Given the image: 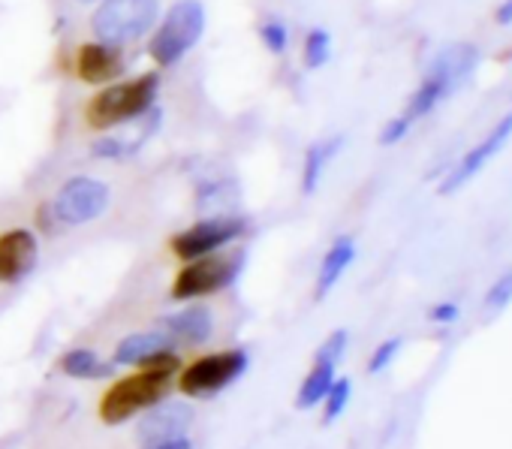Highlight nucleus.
Masks as SVG:
<instances>
[{
    "label": "nucleus",
    "instance_id": "6",
    "mask_svg": "<svg viewBox=\"0 0 512 449\" xmlns=\"http://www.w3.org/2000/svg\"><path fill=\"white\" fill-rule=\"evenodd\" d=\"M241 266H244V251L196 257L175 275L172 299L175 302H190V299L214 296V293L235 284V278L241 275Z\"/></svg>",
    "mask_w": 512,
    "mask_h": 449
},
{
    "label": "nucleus",
    "instance_id": "12",
    "mask_svg": "<svg viewBox=\"0 0 512 449\" xmlns=\"http://www.w3.org/2000/svg\"><path fill=\"white\" fill-rule=\"evenodd\" d=\"M40 242L31 230L19 227L0 233V284H19L37 269Z\"/></svg>",
    "mask_w": 512,
    "mask_h": 449
},
{
    "label": "nucleus",
    "instance_id": "17",
    "mask_svg": "<svg viewBox=\"0 0 512 449\" xmlns=\"http://www.w3.org/2000/svg\"><path fill=\"white\" fill-rule=\"evenodd\" d=\"M58 368L73 377V380H103V377H112L115 374V362H106L100 359L94 350L88 347H76V350H67L58 362Z\"/></svg>",
    "mask_w": 512,
    "mask_h": 449
},
{
    "label": "nucleus",
    "instance_id": "25",
    "mask_svg": "<svg viewBox=\"0 0 512 449\" xmlns=\"http://www.w3.org/2000/svg\"><path fill=\"white\" fill-rule=\"evenodd\" d=\"M347 341H350L347 329H335V332L320 344V350H317V356H314V359L338 365V362H341V356L347 353Z\"/></svg>",
    "mask_w": 512,
    "mask_h": 449
},
{
    "label": "nucleus",
    "instance_id": "15",
    "mask_svg": "<svg viewBox=\"0 0 512 449\" xmlns=\"http://www.w3.org/2000/svg\"><path fill=\"white\" fill-rule=\"evenodd\" d=\"M353 260H356V242H353L350 236H338V239L332 242V248L326 251L323 263H320L314 296H317V299H326V296L335 290V284L344 278V272L353 266Z\"/></svg>",
    "mask_w": 512,
    "mask_h": 449
},
{
    "label": "nucleus",
    "instance_id": "18",
    "mask_svg": "<svg viewBox=\"0 0 512 449\" xmlns=\"http://www.w3.org/2000/svg\"><path fill=\"white\" fill-rule=\"evenodd\" d=\"M341 148H344V136H332V139H323V142H317V145L308 148V154H305V169H302V190H305V193H314V190H317V184H320L326 166L335 160V154H338Z\"/></svg>",
    "mask_w": 512,
    "mask_h": 449
},
{
    "label": "nucleus",
    "instance_id": "19",
    "mask_svg": "<svg viewBox=\"0 0 512 449\" xmlns=\"http://www.w3.org/2000/svg\"><path fill=\"white\" fill-rule=\"evenodd\" d=\"M335 368H338V365H332V362L314 359V368L308 371V377L302 380L299 395H296V407H299V410H311V407L323 404L326 392H329L332 383H335Z\"/></svg>",
    "mask_w": 512,
    "mask_h": 449
},
{
    "label": "nucleus",
    "instance_id": "1",
    "mask_svg": "<svg viewBox=\"0 0 512 449\" xmlns=\"http://www.w3.org/2000/svg\"><path fill=\"white\" fill-rule=\"evenodd\" d=\"M157 94H160V73H142L136 79L109 85L88 100L85 124L100 133L121 124H133L154 109Z\"/></svg>",
    "mask_w": 512,
    "mask_h": 449
},
{
    "label": "nucleus",
    "instance_id": "11",
    "mask_svg": "<svg viewBox=\"0 0 512 449\" xmlns=\"http://www.w3.org/2000/svg\"><path fill=\"white\" fill-rule=\"evenodd\" d=\"M190 419H193V410L190 404L184 401H157L154 407L145 410L139 428H136V437L142 446H157V443H169V440H178L184 437V431L190 428Z\"/></svg>",
    "mask_w": 512,
    "mask_h": 449
},
{
    "label": "nucleus",
    "instance_id": "16",
    "mask_svg": "<svg viewBox=\"0 0 512 449\" xmlns=\"http://www.w3.org/2000/svg\"><path fill=\"white\" fill-rule=\"evenodd\" d=\"M169 347H175V344L163 329L160 332H133V335L118 341V347L112 353V362L115 365H139L148 356H154L160 350H169Z\"/></svg>",
    "mask_w": 512,
    "mask_h": 449
},
{
    "label": "nucleus",
    "instance_id": "30",
    "mask_svg": "<svg viewBox=\"0 0 512 449\" xmlns=\"http://www.w3.org/2000/svg\"><path fill=\"white\" fill-rule=\"evenodd\" d=\"M82 4H94V0H82Z\"/></svg>",
    "mask_w": 512,
    "mask_h": 449
},
{
    "label": "nucleus",
    "instance_id": "4",
    "mask_svg": "<svg viewBox=\"0 0 512 449\" xmlns=\"http://www.w3.org/2000/svg\"><path fill=\"white\" fill-rule=\"evenodd\" d=\"M202 34H205V7L199 0H175L148 43V55L157 67H175L196 49Z\"/></svg>",
    "mask_w": 512,
    "mask_h": 449
},
{
    "label": "nucleus",
    "instance_id": "26",
    "mask_svg": "<svg viewBox=\"0 0 512 449\" xmlns=\"http://www.w3.org/2000/svg\"><path fill=\"white\" fill-rule=\"evenodd\" d=\"M410 127H413V121H407L404 115L392 118V121L383 127V133H380V145H398V142L410 133Z\"/></svg>",
    "mask_w": 512,
    "mask_h": 449
},
{
    "label": "nucleus",
    "instance_id": "21",
    "mask_svg": "<svg viewBox=\"0 0 512 449\" xmlns=\"http://www.w3.org/2000/svg\"><path fill=\"white\" fill-rule=\"evenodd\" d=\"M332 58V37L326 31H311L305 37V67L308 70H320L323 64H329Z\"/></svg>",
    "mask_w": 512,
    "mask_h": 449
},
{
    "label": "nucleus",
    "instance_id": "5",
    "mask_svg": "<svg viewBox=\"0 0 512 449\" xmlns=\"http://www.w3.org/2000/svg\"><path fill=\"white\" fill-rule=\"evenodd\" d=\"M160 22V0H100L91 16V31L100 43L130 46Z\"/></svg>",
    "mask_w": 512,
    "mask_h": 449
},
{
    "label": "nucleus",
    "instance_id": "29",
    "mask_svg": "<svg viewBox=\"0 0 512 449\" xmlns=\"http://www.w3.org/2000/svg\"><path fill=\"white\" fill-rule=\"evenodd\" d=\"M145 449H190V440H187V437H178V440L157 443V446H145Z\"/></svg>",
    "mask_w": 512,
    "mask_h": 449
},
{
    "label": "nucleus",
    "instance_id": "3",
    "mask_svg": "<svg viewBox=\"0 0 512 449\" xmlns=\"http://www.w3.org/2000/svg\"><path fill=\"white\" fill-rule=\"evenodd\" d=\"M178 371H163V368H139L130 377L115 380L106 395L100 398V419L106 425H121L133 419L136 413H145L157 401H163L172 392V377Z\"/></svg>",
    "mask_w": 512,
    "mask_h": 449
},
{
    "label": "nucleus",
    "instance_id": "14",
    "mask_svg": "<svg viewBox=\"0 0 512 449\" xmlns=\"http://www.w3.org/2000/svg\"><path fill=\"white\" fill-rule=\"evenodd\" d=\"M160 329L172 338V344L196 347V344H205L214 335V314L205 305H190V308H184V311H178L172 317H163Z\"/></svg>",
    "mask_w": 512,
    "mask_h": 449
},
{
    "label": "nucleus",
    "instance_id": "28",
    "mask_svg": "<svg viewBox=\"0 0 512 449\" xmlns=\"http://www.w3.org/2000/svg\"><path fill=\"white\" fill-rule=\"evenodd\" d=\"M494 22H497L500 28H509V25H512V0H503V4L494 10Z\"/></svg>",
    "mask_w": 512,
    "mask_h": 449
},
{
    "label": "nucleus",
    "instance_id": "8",
    "mask_svg": "<svg viewBox=\"0 0 512 449\" xmlns=\"http://www.w3.org/2000/svg\"><path fill=\"white\" fill-rule=\"evenodd\" d=\"M247 371V353L244 350H220L208 353L196 362H190L181 377L178 389L190 398H211L220 389L232 386L241 374Z\"/></svg>",
    "mask_w": 512,
    "mask_h": 449
},
{
    "label": "nucleus",
    "instance_id": "2",
    "mask_svg": "<svg viewBox=\"0 0 512 449\" xmlns=\"http://www.w3.org/2000/svg\"><path fill=\"white\" fill-rule=\"evenodd\" d=\"M479 64V49L473 43H455L449 49H443L434 64L428 67L422 85L413 91L407 109H404V118L407 121H419L425 118L428 112H434Z\"/></svg>",
    "mask_w": 512,
    "mask_h": 449
},
{
    "label": "nucleus",
    "instance_id": "27",
    "mask_svg": "<svg viewBox=\"0 0 512 449\" xmlns=\"http://www.w3.org/2000/svg\"><path fill=\"white\" fill-rule=\"evenodd\" d=\"M458 317H461V308H458L455 302H437V305L428 308V320L437 323V326H449V323H455Z\"/></svg>",
    "mask_w": 512,
    "mask_h": 449
},
{
    "label": "nucleus",
    "instance_id": "9",
    "mask_svg": "<svg viewBox=\"0 0 512 449\" xmlns=\"http://www.w3.org/2000/svg\"><path fill=\"white\" fill-rule=\"evenodd\" d=\"M247 233V220L235 217V214H217V217H205L196 220L193 227H187L184 233H178L172 239V254L184 263L196 260V257H208L223 251L226 245L238 242Z\"/></svg>",
    "mask_w": 512,
    "mask_h": 449
},
{
    "label": "nucleus",
    "instance_id": "24",
    "mask_svg": "<svg viewBox=\"0 0 512 449\" xmlns=\"http://www.w3.org/2000/svg\"><path fill=\"white\" fill-rule=\"evenodd\" d=\"M401 347H404V341L401 338H386L383 344H377V350L371 353V359H368V374H380V371H386L392 362H395V356L401 353Z\"/></svg>",
    "mask_w": 512,
    "mask_h": 449
},
{
    "label": "nucleus",
    "instance_id": "13",
    "mask_svg": "<svg viewBox=\"0 0 512 449\" xmlns=\"http://www.w3.org/2000/svg\"><path fill=\"white\" fill-rule=\"evenodd\" d=\"M124 73V55L109 43H85L76 55V76L88 85H109Z\"/></svg>",
    "mask_w": 512,
    "mask_h": 449
},
{
    "label": "nucleus",
    "instance_id": "20",
    "mask_svg": "<svg viewBox=\"0 0 512 449\" xmlns=\"http://www.w3.org/2000/svg\"><path fill=\"white\" fill-rule=\"evenodd\" d=\"M350 398H353V383H350L347 377H335L332 389H329L326 398H323V422H326V425L335 422V419L347 410Z\"/></svg>",
    "mask_w": 512,
    "mask_h": 449
},
{
    "label": "nucleus",
    "instance_id": "22",
    "mask_svg": "<svg viewBox=\"0 0 512 449\" xmlns=\"http://www.w3.org/2000/svg\"><path fill=\"white\" fill-rule=\"evenodd\" d=\"M512 302V269H506L491 287H488V293H485V311L488 314H500L506 305Z\"/></svg>",
    "mask_w": 512,
    "mask_h": 449
},
{
    "label": "nucleus",
    "instance_id": "7",
    "mask_svg": "<svg viewBox=\"0 0 512 449\" xmlns=\"http://www.w3.org/2000/svg\"><path fill=\"white\" fill-rule=\"evenodd\" d=\"M109 202H112V190L106 181L91 175H73L61 184L49 208L55 223H61V227H85V223L106 214Z\"/></svg>",
    "mask_w": 512,
    "mask_h": 449
},
{
    "label": "nucleus",
    "instance_id": "23",
    "mask_svg": "<svg viewBox=\"0 0 512 449\" xmlns=\"http://www.w3.org/2000/svg\"><path fill=\"white\" fill-rule=\"evenodd\" d=\"M260 40L272 55H284L287 46H290V31H287V25L281 19H266L260 25Z\"/></svg>",
    "mask_w": 512,
    "mask_h": 449
},
{
    "label": "nucleus",
    "instance_id": "10",
    "mask_svg": "<svg viewBox=\"0 0 512 449\" xmlns=\"http://www.w3.org/2000/svg\"><path fill=\"white\" fill-rule=\"evenodd\" d=\"M509 136H512V112L509 115H503L491 130H488V136L482 139V142H476L458 163H452L449 166V172H446V178L440 181V193L443 196H449V193H455V190H461L467 181H473L482 169H485V163L494 157V154H500V148L509 142Z\"/></svg>",
    "mask_w": 512,
    "mask_h": 449
}]
</instances>
